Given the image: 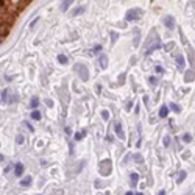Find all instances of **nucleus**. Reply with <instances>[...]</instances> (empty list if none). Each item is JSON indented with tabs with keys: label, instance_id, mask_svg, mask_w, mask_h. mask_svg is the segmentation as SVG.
Returning <instances> with one entry per match:
<instances>
[{
	"label": "nucleus",
	"instance_id": "4468645a",
	"mask_svg": "<svg viewBox=\"0 0 195 195\" xmlns=\"http://www.w3.org/2000/svg\"><path fill=\"white\" fill-rule=\"evenodd\" d=\"M184 178H186V172H184V170H183V172H180V175H178L177 181H178V183H181V181H183Z\"/></svg>",
	"mask_w": 195,
	"mask_h": 195
},
{
	"label": "nucleus",
	"instance_id": "6e6552de",
	"mask_svg": "<svg viewBox=\"0 0 195 195\" xmlns=\"http://www.w3.org/2000/svg\"><path fill=\"white\" fill-rule=\"evenodd\" d=\"M167 114H169V108H167L165 105L161 106V109H159V116H161V117H165Z\"/></svg>",
	"mask_w": 195,
	"mask_h": 195
},
{
	"label": "nucleus",
	"instance_id": "f03ea898",
	"mask_svg": "<svg viewBox=\"0 0 195 195\" xmlns=\"http://www.w3.org/2000/svg\"><path fill=\"white\" fill-rule=\"evenodd\" d=\"M75 70L80 74V78L81 80H87L89 78V74H87V69H86V66H83V64H77V67H75Z\"/></svg>",
	"mask_w": 195,
	"mask_h": 195
},
{
	"label": "nucleus",
	"instance_id": "b1692460",
	"mask_svg": "<svg viewBox=\"0 0 195 195\" xmlns=\"http://www.w3.org/2000/svg\"><path fill=\"white\" fill-rule=\"evenodd\" d=\"M150 83H152V84H158V80H156L155 77H152V78H150Z\"/></svg>",
	"mask_w": 195,
	"mask_h": 195
},
{
	"label": "nucleus",
	"instance_id": "a211bd4d",
	"mask_svg": "<svg viewBox=\"0 0 195 195\" xmlns=\"http://www.w3.org/2000/svg\"><path fill=\"white\" fill-rule=\"evenodd\" d=\"M84 134H86L84 131H81V133H77V134H75V140H80V139H83V137H84Z\"/></svg>",
	"mask_w": 195,
	"mask_h": 195
},
{
	"label": "nucleus",
	"instance_id": "ddd939ff",
	"mask_svg": "<svg viewBox=\"0 0 195 195\" xmlns=\"http://www.w3.org/2000/svg\"><path fill=\"white\" fill-rule=\"evenodd\" d=\"M31 119L39 120V119H41V112H39V111H33V112H31Z\"/></svg>",
	"mask_w": 195,
	"mask_h": 195
},
{
	"label": "nucleus",
	"instance_id": "dca6fc26",
	"mask_svg": "<svg viewBox=\"0 0 195 195\" xmlns=\"http://www.w3.org/2000/svg\"><path fill=\"white\" fill-rule=\"evenodd\" d=\"M58 61H59L61 64H66V63H67V56H64V55H59V56H58Z\"/></svg>",
	"mask_w": 195,
	"mask_h": 195
},
{
	"label": "nucleus",
	"instance_id": "f3484780",
	"mask_svg": "<svg viewBox=\"0 0 195 195\" xmlns=\"http://www.w3.org/2000/svg\"><path fill=\"white\" fill-rule=\"evenodd\" d=\"M70 3H72V2H63V5H61V10H63V11H66V10L70 6Z\"/></svg>",
	"mask_w": 195,
	"mask_h": 195
},
{
	"label": "nucleus",
	"instance_id": "4be33fe9",
	"mask_svg": "<svg viewBox=\"0 0 195 195\" xmlns=\"http://www.w3.org/2000/svg\"><path fill=\"white\" fill-rule=\"evenodd\" d=\"M164 145H165V147H169V145H170V137L169 136L164 137Z\"/></svg>",
	"mask_w": 195,
	"mask_h": 195
},
{
	"label": "nucleus",
	"instance_id": "7ed1b4c3",
	"mask_svg": "<svg viewBox=\"0 0 195 195\" xmlns=\"http://www.w3.org/2000/svg\"><path fill=\"white\" fill-rule=\"evenodd\" d=\"M140 14H142L140 10H131L127 13V20H137L140 17Z\"/></svg>",
	"mask_w": 195,
	"mask_h": 195
},
{
	"label": "nucleus",
	"instance_id": "20e7f679",
	"mask_svg": "<svg viewBox=\"0 0 195 195\" xmlns=\"http://www.w3.org/2000/svg\"><path fill=\"white\" fill-rule=\"evenodd\" d=\"M164 23H165V27H167V28L172 30V28L175 27V19H173V16H165Z\"/></svg>",
	"mask_w": 195,
	"mask_h": 195
},
{
	"label": "nucleus",
	"instance_id": "1a4fd4ad",
	"mask_svg": "<svg viewBox=\"0 0 195 195\" xmlns=\"http://www.w3.org/2000/svg\"><path fill=\"white\" fill-rule=\"evenodd\" d=\"M31 181H33V180H31V177H27V178H23V180L20 181V184H22V186H30V184H31Z\"/></svg>",
	"mask_w": 195,
	"mask_h": 195
},
{
	"label": "nucleus",
	"instance_id": "9b49d317",
	"mask_svg": "<svg viewBox=\"0 0 195 195\" xmlns=\"http://www.w3.org/2000/svg\"><path fill=\"white\" fill-rule=\"evenodd\" d=\"M130 178H131V186H136L137 184V180H139V175L137 173H131Z\"/></svg>",
	"mask_w": 195,
	"mask_h": 195
},
{
	"label": "nucleus",
	"instance_id": "412c9836",
	"mask_svg": "<svg viewBox=\"0 0 195 195\" xmlns=\"http://www.w3.org/2000/svg\"><path fill=\"white\" fill-rule=\"evenodd\" d=\"M102 117H103L105 120H108V119H109V112H108L106 109H105V111H102Z\"/></svg>",
	"mask_w": 195,
	"mask_h": 195
},
{
	"label": "nucleus",
	"instance_id": "f8f14e48",
	"mask_svg": "<svg viewBox=\"0 0 195 195\" xmlns=\"http://www.w3.org/2000/svg\"><path fill=\"white\" fill-rule=\"evenodd\" d=\"M100 64H102V67H106V64H108L106 55H102V56H100Z\"/></svg>",
	"mask_w": 195,
	"mask_h": 195
},
{
	"label": "nucleus",
	"instance_id": "f257e3e1",
	"mask_svg": "<svg viewBox=\"0 0 195 195\" xmlns=\"http://www.w3.org/2000/svg\"><path fill=\"white\" fill-rule=\"evenodd\" d=\"M28 3V0H5V2H2V35H0L2 41L11 30L14 20L17 19V14Z\"/></svg>",
	"mask_w": 195,
	"mask_h": 195
},
{
	"label": "nucleus",
	"instance_id": "5701e85b",
	"mask_svg": "<svg viewBox=\"0 0 195 195\" xmlns=\"http://www.w3.org/2000/svg\"><path fill=\"white\" fill-rule=\"evenodd\" d=\"M17 144H19V145H20V144H23V136H20V134L17 136Z\"/></svg>",
	"mask_w": 195,
	"mask_h": 195
},
{
	"label": "nucleus",
	"instance_id": "39448f33",
	"mask_svg": "<svg viewBox=\"0 0 195 195\" xmlns=\"http://www.w3.org/2000/svg\"><path fill=\"white\" fill-rule=\"evenodd\" d=\"M114 130H116V133H117V136H119L120 139H124V137H125L124 131H122V125H120V122H116V124H114Z\"/></svg>",
	"mask_w": 195,
	"mask_h": 195
},
{
	"label": "nucleus",
	"instance_id": "6ab92c4d",
	"mask_svg": "<svg viewBox=\"0 0 195 195\" xmlns=\"http://www.w3.org/2000/svg\"><path fill=\"white\" fill-rule=\"evenodd\" d=\"M183 140H184V142H190V140H192V136H190L189 133H186V134L183 136Z\"/></svg>",
	"mask_w": 195,
	"mask_h": 195
},
{
	"label": "nucleus",
	"instance_id": "0eeeda50",
	"mask_svg": "<svg viewBox=\"0 0 195 195\" xmlns=\"http://www.w3.org/2000/svg\"><path fill=\"white\" fill-rule=\"evenodd\" d=\"M8 92H10L8 89H3L2 91V102L3 103H10V100H8Z\"/></svg>",
	"mask_w": 195,
	"mask_h": 195
},
{
	"label": "nucleus",
	"instance_id": "2eb2a0df",
	"mask_svg": "<svg viewBox=\"0 0 195 195\" xmlns=\"http://www.w3.org/2000/svg\"><path fill=\"white\" fill-rule=\"evenodd\" d=\"M30 105H31V108H36V106L39 105V100L36 99V97H33V99H31V103H30Z\"/></svg>",
	"mask_w": 195,
	"mask_h": 195
},
{
	"label": "nucleus",
	"instance_id": "9d476101",
	"mask_svg": "<svg viewBox=\"0 0 195 195\" xmlns=\"http://www.w3.org/2000/svg\"><path fill=\"white\" fill-rule=\"evenodd\" d=\"M177 63H178V67H180V69H183V67H184V58H183L181 55H178V56H177Z\"/></svg>",
	"mask_w": 195,
	"mask_h": 195
},
{
	"label": "nucleus",
	"instance_id": "bb28decb",
	"mask_svg": "<svg viewBox=\"0 0 195 195\" xmlns=\"http://www.w3.org/2000/svg\"><path fill=\"white\" fill-rule=\"evenodd\" d=\"M136 195H142V193H136Z\"/></svg>",
	"mask_w": 195,
	"mask_h": 195
},
{
	"label": "nucleus",
	"instance_id": "393cba45",
	"mask_svg": "<svg viewBox=\"0 0 195 195\" xmlns=\"http://www.w3.org/2000/svg\"><path fill=\"white\" fill-rule=\"evenodd\" d=\"M158 195H165V192H164V190H161V192H159Z\"/></svg>",
	"mask_w": 195,
	"mask_h": 195
},
{
	"label": "nucleus",
	"instance_id": "a878e982",
	"mask_svg": "<svg viewBox=\"0 0 195 195\" xmlns=\"http://www.w3.org/2000/svg\"><path fill=\"white\" fill-rule=\"evenodd\" d=\"M127 195H133V192H127Z\"/></svg>",
	"mask_w": 195,
	"mask_h": 195
},
{
	"label": "nucleus",
	"instance_id": "aec40b11",
	"mask_svg": "<svg viewBox=\"0 0 195 195\" xmlns=\"http://www.w3.org/2000/svg\"><path fill=\"white\" fill-rule=\"evenodd\" d=\"M170 108H172L175 112H180V109H181V108H180L178 105H175V103H172V105H170Z\"/></svg>",
	"mask_w": 195,
	"mask_h": 195
},
{
	"label": "nucleus",
	"instance_id": "423d86ee",
	"mask_svg": "<svg viewBox=\"0 0 195 195\" xmlns=\"http://www.w3.org/2000/svg\"><path fill=\"white\" fill-rule=\"evenodd\" d=\"M14 173H16V177H20L22 173H23V164H16V167H14Z\"/></svg>",
	"mask_w": 195,
	"mask_h": 195
}]
</instances>
